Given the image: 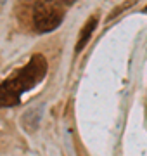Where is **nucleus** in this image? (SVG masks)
Masks as SVG:
<instances>
[{"instance_id": "1", "label": "nucleus", "mask_w": 147, "mask_h": 156, "mask_svg": "<svg viewBox=\"0 0 147 156\" xmlns=\"http://www.w3.org/2000/svg\"><path fill=\"white\" fill-rule=\"evenodd\" d=\"M45 75L47 59L42 54L31 56L26 66L0 83V108H11L19 104L21 95L36 87Z\"/></svg>"}, {"instance_id": "2", "label": "nucleus", "mask_w": 147, "mask_h": 156, "mask_svg": "<svg viewBox=\"0 0 147 156\" xmlns=\"http://www.w3.org/2000/svg\"><path fill=\"white\" fill-rule=\"evenodd\" d=\"M64 19L61 0H36L33 5V23L38 33H49L59 28Z\"/></svg>"}, {"instance_id": "3", "label": "nucleus", "mask_w": 147, "mask_h": 156, "mask_svg": "<svg viewBox=\"0 0 147 156\" xmlns=\"http://www.w3.org/2000/svg\"><path fill=\"white\" fill-rule=\"evenodd\" d=\"M95 28H97V17L95 16L88 17V21L85 23V26H83V28H81V31H80L78 44H76V47H74L76 54L85 49V45L90 42V38H92V35H94V30H95Z\"/></svg>"}, {"instance_id": "4", "label": "nucleus", "mask_w": 147, "mask_h": 156, "mask_svg": "<svg viewBox=\"0 0 147 156\" xmlns=\"http://www.w3.org/2000/svg\"><path fill=\"white\" fill-rule=\"evenodd\" d=\"M135 4V0H130V2H126V4H123V5H119V7H116V11H113L111 12V16L108 17V21H111L113 17H116L119 14V12H123V11H126V7H130V5H133Z\"/></svg>"}, {"instance_id": "5", "label": "nucleus", "mask_w": 147, "mask_h": 156, "mask_svg": "<svg viewBox=\"0 0 147 156\" xmlns=\"http://www.w3.org/2000/svg\"><path fill=\"white\" fill-rule=\"evenodd\" d=\"M144 11H145V12H147V7H145V9H144Z\"/></svg>"}, {"instance_id": "6", "label": "nucleus", "mask_w": 147, "mask_h": 156, "mask_svg": "<svg viewBox=\"0 0 147 156\" xmlns=\"http://www.w3.org/2000/svg\"><path fill=\"white\" fill-rule=\"evenodd\" d=\"M69 2H73V0H69Z\"/></svg>"}]
</instances>
